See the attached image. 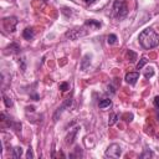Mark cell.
<instances>
[{
    "mask_svg": "<svg viewBox=\"0 0 159 159\" xmlns=\"http://www.w3.org/2000/svg\"><path fill=\"white\" fill-rule=\"evenodd\" d=\"M153 75H154V70H153L152 67L147 68V70H145V72H144V77H145V78H150Z\"/></svg>",
    "mask_w": 159,
    "mask_h": 159,
    "instance_id": "20",
    "label": "cell"
},
{
    "mask_svg": "<svg viewBox=\"0 0 159 159\" xmlns=\"http://www.w3.org/2000/svg\"><path fill=\"white\" fill-rule=\"evenodd\" d=\"M89 62H91V55H84L82 61H81V70L82 71H86L87 67L89 66Z\"/></svg>",
    "mask_w": 159,
    "mask_h": 159,
    "instance_id": "11",
    "label": "cell"
},
{
    "mask_svg": "<svg viewBox=\"0 0 159 159\" xmlns=\"http://www.w3.org/2000/svg\"><path fill=\"white\" fill-rule=\"evenodd\" d=\"M2 98H4V103H5V106H6L7 108L12 107V101H11L6 94H2Z\"/></svg>",
    "mask_w": 159,
    "mask_h": 159,
    "instance_id": "19",
    "label": "cell"
},
{
    "mask_svg": "<svg viewBox=\"0 0 159 159\" xmlns=\"http://www.w3.org/2000/svg\"><path fill=\"white\" fill-rule=\"evenodd\" d=\"M111 104H112V101H111L109 98H104V99H101V101H99V103H98V106H99V108H101V109L108 108V107H111Z\"/></svg>",
    "mask_w": 159,
    "mask_h": 159,
    "instance_id": "13",
    "label": "cell"
},
{
    "mask_svg": "<svg viewBox=\"0 0 159 159\" xmlns=\"http://www.w3.org/2000/svg\"><path fill=\"white\" fill-rule=\"evenodd\" d=\"M78 129H80V127H76V128H73V129L67 134V137H66V144H72V143L75 142V138H76V135H77Z\"/></svg>",
    "mask_w": 159,
    "mask_h": 159,
    "instance_id": "8",
    "label": "cell"
},
{
    "mask_svg": "<svg viewBox=\"0 0 159 159\" xmlns=\"http://www.w3.org/2000/svg\"><path fill=\"white\" fill-rule=\"evenodd\" d=\"M35 32H34V29L32 27H26L24 31H22V37L25 40H32Z\"/></svg>",
    "mask_w": 159,
    "mask_h": 159,
    "instance_id": "10",
    "label": "cell"
},
{
    "mask_svg": "<svg viewBox=\"0 0 159 159\" xmlns=\"http://www.w3.org/2000/svg\"><path fill=\"white\" fill-rule=\"evenodd\" d=\"M2 25H4V27H5L7 31L14 32V31H15V27H16V25H17V20H16V17H14V16H11V17H5V19L2 20Z\"/></svg>",
    "mask_w": 159,
    "mask_h": 159,
    "instance_id": "6",
    "label": "cell"
},
{
    "mask_svg": "<svg viewBox=\"0 0 159 159\" xmlns=\"http://www.w3.org/2000/svg\"><path fill=\"white\" fill-rule=\"evenodd\" d=\"M128 14V5L125 0H114L113 2V16L117 19H123Z\"/></svg>",
    "mask_w": 159,
    "mask_h": 159,
    "instance_id": "2",
    "label": "cell"
},
{
    "mask_svg": "<svg viewBox=\"0 0 159 159\" xmlns=\"http://www.w3.org/2000/svg\"><path fill=\"white\" fill-rule=\"evenodd\" d=\"M127 56H128V58H129V61H130V62H134V61L137 60V55H135V52H133L132 50H128Z\"/></svg>",
    "mask_w": 159,
    "mask_h": 159,
    "instance_id": "17",
    "label": "cell"
},
{
    "mask_svg": "<svg viewBox=\"0 0 159 159\" xmlns=\"http://www.w3.org/2000/svg\"><path fill=\"white\" fill-rule=\"evenodd\" d=\"M107 42H108L109 45H114V43L117 42V36H116L114 34L108 35V37H107Z\"/></svg>",
    "mask_w": 159,
    "mask_h": 159,
    "instance_id": "16",
    "label": "cell"
},
{
    "mask_svg": "<svg viewBox=\"0 0 159 159\" xmlns=\"http://www.w3.org/2000/svg\"><path fill=\"white\" fill-rule=\"evenodd\" d=\"M72 9H68V7H63L62 9V12L66 15V16H70V15H72V11H71Z\"/></svg>",
    "mask_w": 159,
    "mask_h": 159,
    "instance_id": "23",
    "label": "cell"
},
{
    "mask_svg": "<svg viewBox=\"0 0 159 159\" xmlns=\"http://www.w3.org/2000/svg\"><path fill=\"white\" fill-rule=\"evenodd\" d=\"M138 78H139V73L138 72H128L125 75V78L124 80L129 84H135V82H137Z\"/></svg>",
    "mask_w": 159,
    "mask_h": 159,
    "instance_id": "7",
    "label": "cell"
},
{
    "mask_svg": "<svg viewBox=\"0 0 159 159\" xmlns=\"http://www.w3.org/2000/svg\"><path fill=\"white\" fill-rule=\"evenodd\" d=\"M6 50H9V51H6V53L7 52H10V53H17V52H20V46L16 42H12V43H10L6 47Z\"/></svg>",
    "mask_w": 159,
    "mask_h": 159,
    "instance_id": "12",
    "label": "cell"
},
{
    "mask_svg": "<svg viewBox=\"0 0 159 159\" xmlns=\"http://www.w3.org/2000/svg\"><path fill=\"white\" fill-rule=\"evenodd\" d=\"M154 155V153L152 152V150H149V149H145L140 155H139V158L140 159H145V158H152Z\"/></svg>",
    "mask_w": 159,
    "mask_h": 159,
    "instance_id": "15",
    "label": "cell"
},
{
    "mask_svg": "<svg viewBox=\"0 0 159 159\" xmlns=\"http://www.w3.org/2000/svg\"><path fill=\"white\" fill-rule=\"evenodd\" d=\"M22 155V148L21 147H15L12 149V157L14 158H20Z\"/></svg>",
    "mask_w": 159,
    "mask_h": 159,
    "instance_id": "14",
    "label": "cell"
},
{
    "mask_svg": "<svg viewBox=\"0 0 159 159\" xmlns=\"http://www.w3.org/2000/svg\"><path fill=\"white\" fill-rule=\"evenodd\" d=\"M83 2H84V4H87V5H91V4H93V2H94V0H83Z\"/></svg>",
    "mask_w": 159,
    "mask_h": 159,
    "instance_id": "26",
    "label": "cell"
},
{
    "mask_svg": "<svg viewBox=\"0 0 159 159\" xmlns=\"http://www.w3.org/2000/svg\"><path fill=\"white\" fill-rule=\"evenodd\" d=\"M154 106H155L157 108H159V96H157V97L154 98Z\"/></svg>",
    "mask_w": 159,
    "mask_h": 159,
    "instance_id": "25",
    "label": "cell"
},
{
    "mask_svg": "<svg viewBox=\"0 0 159 159\" xmlns=\"http://www.w3.org/2000/svg\"><path fill=\"white\" fill-rule=\"evenodd\" d=\"M26 158H29V159H32V158H34V153H32V149H31V148H29V149H27Z\"/></svg>",
    "mask_w": 159,
    "mask_h": 159,
    "instance_id": "24",
    "label": "cell"
},
{
    "mask_svg": "<svg viewBox=\"0 0 159 159\" xmlns=\"http://www.w3.org/2000/svg\"><path fill=\"white\" fill-rule=\"evenodd\" d=\"M84 26L89 27V29H99L102 26V24L99 21H96V20H86L84 21Z\"/></svg>",
    "mask_w": 159,
    "mask_h": 159,
    "instance_id": "9",
    "label": "cell"
},
{
    "mask_svg": "<svg viewBox=\"0 0 159 159\" xmlns=\"http://www.w3.org/2000/svg\"><path fill=\"white\" fill-rule=\"evenodd\" d=\"M58 88H60L62 92H66V91L68 89V83H67V82H62V83H60Z\"/></svg>",
    "mask_w": 159,
    "mask_h": 159,
    "instance_id": "22",
    "label": "cell"
},
{
    "mask_svg": "<svg viewBox=\"0 0 159 159\" xmlns=\"http://www.w3.org/2000/svg\"><path fill=\"white\" fill-rule=\"evenodd\" d=\"M120 153H122V150H120V147L118 145V144H116V143H113V144H111L107 149H106V153H104V155H106V158H119L120 157Z\"/></svg>",
    "mask_w": 159,
    "mask_h": 159,
    "instance_id": "5",
    "label": "cell"
},
{
    "mask_svg": "<svg viewBox=\"0 0 159 159\" xmlns=\"http://www.w3.org/2000/svg\"><path fill=\"white\" fill-rule=\"evenodd\" d=\"M87 34H88V30H87L86 26L83 25V26H81V27H75V29H72V30H68V31L65 34V36H66L67 39H70V40H77V39H80V37L86 36Z\"/></svg>",
    "mask_w": 159,
    "mask_h": 159,
    "instance_id": "3",
    "label": "cell"
},
{
    "mask_svg": "<svg viewBox=\"0 0 159 159\" xmlns=\"http://www.w3.org/2000/svg\"><path fill=\"white\" fill-rule=\"evenodd\" d=\"M138 40H139V43L143 48L150 50V48H154L159 45V34L154 29L148 27L139 34Z\"/></svg>",
    "mask_w": 159,
    "mask_h": 159,
    "instance_id": "1",
    "label": "cell"
},
{
    "mask_svg": "<svg viewBox=\"0 0 159 159\" xmlns=\"http://www.w3.org/2000/svg\"><path fill=\"white\" fill-rule=\"evenodd\" d=\"M72 101H73V99H72V97L66 98V99L63 101V103H62V104L56 109V112L53 113V117H52V118H53V122H57V120H58V118L61 117V114L63 113V111H66L67 108H70V107H71Z\"/></svg>",
    "mask_w": 159,
    "mask_h": 159,
    "instance_id": "4",
    "label": "cell"
},
{
    "mask_svg": "<svg viewBox=\"0 0 159 159\" xmlns=\"http://www.w3.org/2000/svg\"><path fill=\"white\" fill-rule=\"evenodd\" d=\"M147 63V58L145 57H142L140 58V61L138 62V65H137V70H142L143 68V66Z\"/></svg>",
    "mask_w": 159,
    "mask_h": 159,
    "instance_id": "21",
    "label": "cell"
},
{
    "mask_svg": "<svg viewBox=\"0 0 159 159\" xmlns=\"http://www.w3.org/2000/svg\"><path fill=\"white\" fill-rule=\"evenodd\" d=\"M117 119H118V116H117L116 113H112V114L109 116V119H108V124H109V125H113V124L117 122Z\"/></svg>",
    "mask_w": 159,
    "mask_h": 159,
    "instance_id": "18",
    "label": "cell"
}]
</instances>
